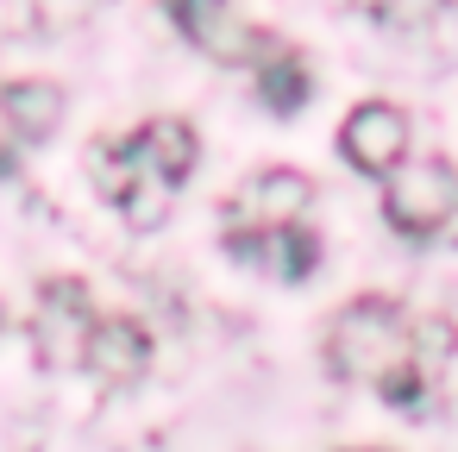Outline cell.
I'll list each match as a JSON object with an SVG mask.
<instances>
[{
	"mask_svg": "<svg viewBox=\"0 0 458 452\" xmlns=\"http://www.w3.org/2000/svg\"><path fill=\"white\" fill-rule=\"evenodd\" d=\"M452 352L445 320H408L389 295H358L333 314L327 364L352 383L383 389L395 408H414L427 396V371Z\"/></svg>",
	"mask_w": 458,
	"mask_h": 452,
	"instance_id": "cell-1",
	"label": "cell"
},
{
	"mask_svg": "<svg viewBox=\"0 0 458 452\" xmlns=\"http://www.w3.org/2000/svg\"><path fill=\"white\" fill-rule=\"evenodd\" d=\"M383 214L408 239H433L458 214V170L445 158H402L383 176Z\"/></svg>",
	"mask_w": 458,
	"mask_h": 452,
	"instance_id": "cell-2",
	"label": "cell"
},
{
	"mask_svg": "<svg viewBox=\"0 0 458 452\" xmlns=\"http://www.w3.org/2000/svg\"><path fill=\"white\" fill-rule=\"evenodd\" d=\"M89 327H95V302H89V283H76V277H51V283L38 289V314H32V339H38V358H45L51 371H64V364H82Z\"/></svg>",
	"mask_w": 458,
	"mask_h": 452,
	"instance_id": "cell-3",
	"label": "cell"
},
{
	"mask_svg": "<svg viewBox=\"0 0 458 452\" xmlns=\"http://www.w3.org/2000/svg\"><path fill=\"white\" fill-rule=\"evenodd\" d=\"M164 13L176 20V32L195 51H208L220 64H258L270 51V38L233 13V0H164Z\"/></svg>",
	"mask_w": 458,
	"mask_h": 452,
	"instance_id": "cell-4",
	"label": "cell"
},
{
	"mask_svg": "<svg viewBox=\"0 0 458 452\" xmlns=\"http://www.w3.org/2000/svg\"><path fill=\"white\" fill-rule=\"evenodd\" d=\"M339 151L358 176H389L408 158V114L389 101H364L345 126H339Z\"/></svg>",
	"mask_w": 458,
	"mask_h": 452,
	"instance_id": "cell-5",
	"label": "cell"
},
{
	"mask_svg": "<svg viewBox=\"0 0 458 452\" xmlns=\"http://www.w3.org/2000/svg\"><path fill=\"white\" fill-rule=\"evenodd\" d=\"M314 201V183L301 170H264L239 189V233H264V226H295Z\"/></svg>",
	"mask_w": 458,
	"mask_h": 452,
	"instance_id": "cell-6",
	"label": "cell"
},
{
	"mask_svg": "<svg viewBox=\"0 0 458 452\" xmlns=\"http://www.w3.org/2000/svg\"><path fill=\"white\" fill-rule=\"evenodd\" d=\"M82 364H89L101 383H132V377H145V364H151V333H145L132 314L95 320V327H89V345H82Z\"/></svg>",
	"mask_w": 458,
	"mask_h": 452,
	"instance_id": "cell-7",
	"label": "cell"
},
{
	"mask_svg": "<svg viewBox=\"0 0 458 452\" xmlns=\"http://www.w3.org/2000/svg\"><path fill=\"white\" fill-rule=\"evenodd\" d=\"M226 245L239 252V258H251V264H264L270 277H308L314 264H320V239L314 233H301V226H264V233H226Z\"/></svg>",
	"mask_w": 458,
	"mask_h": 452,
	"instance_id": "cell-8",
	"label": "cell"
},
{
	"mask_svg": "<svg viewBox=\"0 0 458 452\" xmlns=\"http://www.w3.org/2000/svg\"><path fill=\"white\" fill-rule=\"evenodd\" d=\"M0 120L20 145H45L64 126V89L57 82H7L0 89Z\"/></svg>",
	"mask_w": 458,
	"mask_h": 452,
	"instance_id": "cell-9",
	"label": "cell"
},
{
	"mask_svg": "<svg viewBox=\"0 0 458 452\" xmlns=\"http://www.w3.org/2000/svg\"><path fill=\"white\" fill-rule=\"evenodd\" d=\"M132 145H139V158H145V170L151 176H164L170 189L195 170V158H201V145H195V126L189 120H176V114H157V120H145L139 132H132Z\"/></svg>",
	"mask_w": 458,
	"mask_h": 452,
	"instance_id": "cell-10",
	"label": "cell"
},
{
	"mask_svg": "<svg viewBox=\"0 0 458 452\" xmlns=\"http://www.w3.org/2000/svg\"><path fill=\"white\" fill-rule=\"evenodd\" d=\"M258 89H264V101H270L276 114H295V107L308 101V70H301V57L283 51V45H270V51L258 57Z\"/></svg>",
	"mask_w": 458,
	"mask_h": 452,
	"instance_id": "cell-11",
	"label": "cell"
},
{
	"mask_svg": "<svg viewBox=\"0 0 458 452\" xmlns=\"http://www.w3.org/2000/svg\"><path fill=\"white\" fill-rule=\"evenodd\" d=\"M45 32V7L38 0H0V38H26Z\"/></svg>",
	"mask_w": 458,
	"mask_h": 452,
	"instance_id": "cell-12",
	"label": "cell"
}]
</instances>
